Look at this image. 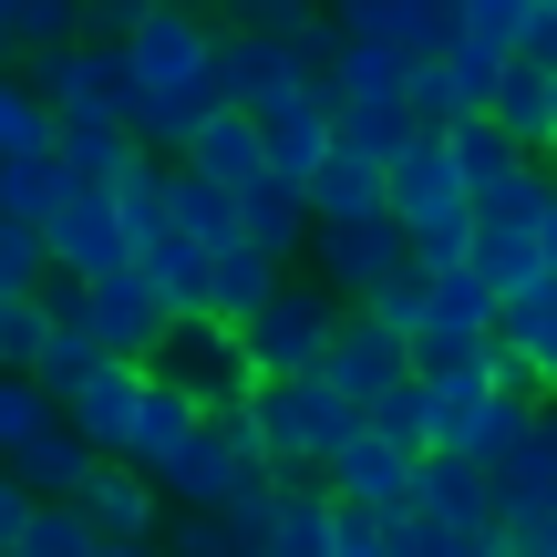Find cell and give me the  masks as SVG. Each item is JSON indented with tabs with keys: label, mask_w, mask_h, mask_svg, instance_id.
<instances>
[{
	"label": "cell",
	"mask_w": 557,
	"mask_h": 557,
	"mask_svg": "<svg viewBox=\"0 0 557 557\" xmlns=\"http://www.w3.org/2000/svg\"><path fill=\"white\" fill-rule=\"evenodd\" d=\"M156 547H165V557H259L227 517H165V527H156Z\"/></svg>",
	"instance_id": "f6af8a7d"
},
{
	"label": "cell",
	"mask_w": 557,
	"mask_h": 557,
	"mask_svg": "<svg viewBox=\"0 0 557 557\" xmlns=\"http://www.w3.org/2000/svg\"><path fill=\"white\" fill-rule=\"evenodd\" d=\"M218 32H259V41H310L320 0H218Z\"/></svg>",
	"instance_id": "ab89813d"
},
{
	"label": "cell",
	"mask_w": 557,
	"mask_h": 557,
	"mask_svg": "<svg viewBox=\"0 0 557 557\" xmlns=\"http://www.w3.org/2000/svg\"><path fill=\"white\" fill-rule=\"evenodd\" d=\"M248 124H259V165L299 197V186H310V165L331 156V103L299 94V103H269V114H248Z\"/></svg>",
	"instance_id": "ac0fdd59"
},
{
	"label": "cell",
	"mask_w": 557,
	"mask_h": 557,
	"mask_svg": "<svg viewBox=\"0 0 557 557\" xmlns=\"http://www.w3.org/2000/svg\"><path fill=\"white\" fill-rule=\"evenodd\" d=\"M259 557H331V496L310 475H278V517H269Z\"/></svg>",
	"instance_id": "4dcf8cb0"
},
{
	"label": "cell",
	"mask_w": 557,
	"mask_h": 557,
	"mask_svg": "<svg viewBox=\"0 0 557 557\" xmlns=\"http://www.w3.org/2000/svg\"><path fill=\"white\" fill-rule=\"evenodd\" d=\"M165 331H176V320L156 310V289H145L135 269H103L94 289H83V341H94L103 361H135L145 372V361L165 351Z\"/></svg>",
	"instance_id": "30bf717a"
},
{
	"label": "cell",
	"mask_w": 557,
	"mask_h": 557,
	"mask_svg": "<svg viewBox=\"0 0 557 557\" xmlns=\"http://www.w3.org/2000/svg\"><path fill=\"white\" fill-rule=\"evenodd\" d=\"M114 227H124V259H135V248L145 238H165V227H176V218H165V165H124V176H114Z\"/></svg>",
	"instance_id": "e575fe53"
},
{
	"label": "cell",
	"mask_w": 557,
	"mask_h": 557,
	"mask_svg": "<svg viewBox=\"0 0 557 557\" xmlns=\"http://www.w3.org/2000/svg\"><path fill=\"white\" fill-rule=\"evenodd\" d=\"M299 207H310V227H351V218H382V165H361V156H320L310 165V186H299Z\"/></svg>",
	"instance_id": "d4e9b609"
},
{
	"label": "cell",
	"mask_w": 557,
	"mask_h": 557,
	"mask_svg": "<svg viewBox=\"0 0 557 557\" xmlns=\"http://www.w3.org/2000/svg\"><path fill=\"white\" fill-rule=\"evenodd\" d=\"M165 218H176V238L197 248H238V197L207 176H186V165H165Z\"/></svg>",
	"instance_id": "1f68e13d"
},
{
	"label": "cell",
	"mask_w": 557,
	"mask_h": 557,
	"mask_svg": "<svg viewBox=\"0 0 557 557\" xmlns=\"http://www.w3.org/2000/svg\"><path fill=\"white\" fill-rule=\"evenodd\" d=\"M248 434H259L269 475H320L361 434V413L341 393H320V382H248Z\"/></svg>",
	"instance_id": "7a4b0ae2"
},
{
	"label": "cell",
	"mask_w": 557,
	"mask_h": 557,
	"mask_svg": "<svg viewBox=\"0 0 557 557\" xmlns=\"http://www.w3.org/2000/svg\"><path fill=\"white\" fill-rule=\"evenodd\" d=\"M537 269L557 278V197H547V218H537Z\"/></svg>",
	"instance_id": "db71d44e"
},
{
	"label": "cell",
	"mask_w": 557,
	"mask_h": 557,
	"mask_svg": "<svg viewBox=\"0 0 557 557\" xmlns=\"http://www.w3.org/2000/svg\"><path fill=\"white\" fill-rule=\"evenodd\" d=\"M94 557H165V547H156V537H145V547H94Z\"/></svg>",
	"instance_id": "11a10c76"
},
{
	"label": "cell",
	"mask_w": 557,
	"mask_h": 557,
	"mask_svg": "<svg viewBox=\"0 0 557 557\" xmlns=\"http://www.w3.org/2000/svg\"><path fill=\"white\" fill-rule=\"evenodd\" d=\"M496 351L527 361L537 403H557V278H537V289H517V299H496Z\"/></svg>",
	"instance_id": "ffe728a7"
},
{
	"label": "cell",
	"mask_w": 557,
	"mask_h": 557,
	"mask_svg": "<svg viewBox=\"0 0 557 557\" xmlns=\"http://www.w3.org/2000/svg\"><path fill=\"white\" fill-rule=\"evenodd\" d=\"M382 547H393V557H496V537H455V527H434L423 506L382 527Z\"/></svg>",
	"instance_id": "7bdbcfd3"
},
{
	"label": "cell",
	"mask_w": 557,
	"mask_h": 557,
	"mask_svg": "<svg viewBox=\"0 0 557 557\" xmlns=\"http://www.w3.org/2000/svg\"><path fill=\"white\" fill-rule=\"evenodd\" d=\"M207 41H218V21H207L197 0H145L135 41H124V73H135L145 94H197V103H218V94H207Z\"/></svg>",
	"instance_id": "8992f818"
},
{
	"label": "cell",
	"mask_w": 557,
	"mask_h": 557,
	"mask_svg": "<svg viewBox=\"0 0 557 557\" xmlns=\"http://www.w3.org/2000/svg\"><path fill=\"white\" fill-rule=\"evenodd\" d=\"M403 372H413V361H403V341H393V331H372L361 310H341V331H331V351H320V372H310V382H320V393H341L351 413H372V403L393 393Z\"/></svg>",
	"instance_id": "4fadbf2b"
},
{
	"label": "cell",
	"mask_w": 557,
	"mask_h": 557,
	"mask_svg": "<svg viewBox=\"0 0 557 557\" xmlns=\"http://www.w3.org/2000/svg\"><path fill=\"white\" fill-rule=\"evenodd\" d=\"M547 423H557V403H547Z\"/></svg>",
	"instance_id": "680465c9"
},
{
	"label": "cell",
	"mask_w": 557,
	"mask_h": 557,
	"mask_svg": "<svg viewBox=\"0 0 557 557\" xmlns=\"http://www.w3.org/2000/svg\"><path fill=\"white\" fill-rule=\"evenodd\" d=\"M547 165H557V135H547Z\"/></svg>",
	"instance_id": "6f0895ef"
},
{
	"label": "cell",
	"mask_w": 557,
	"mask_h": 557,
	"mask_svg": "<svg viewBox=\"0 0 557 557\" xmlns=\"http://www.w3.org/2000/svg\"><path fill=\"white\" fill-rule=\"evenodd\" d=\"M32 238H41V269H52V278H83V289H94L103 269H124L114 197H83V186H62V197H52V218H41Z\"/></svg>",
	"instance_id": "8fae6325"
},
{
	"label": "cell",
	"mask_w": 557,
	"mask_h": 557,
	"mask_svg": "<svg viewBox=\"0 0 557 557\" xmlns=\"http://www.w3.org/2000/svg\"><path fill=\"white\" fill-rule=\"evenodd\" d=\"M145 372L176 382L197 413H238V403H248V361H238V341H227L218 320H176V331H165V351L145 361Z\"/></svg>",
	"instance_id": "9c48e42d"
},
{
	"label": "cell",
	"mask_w": 557,
	"mask_h": 557,
	"mask_svg": "<svg viewBox=\"0 0 557 557\" xmlns=\"http://www.w3.org/2000/svg\"><path fill=\"white\" fill-rule=\"evenodd\" d=\"M413 506L434 527H455V537H506L496 527V475H475L465 455H423L413 465Z\"/></svg>",
	"instance_id": "2e32d148"
},
{
	"label": "cell",
	"mask_w": 557,
	"mask_h": 557,
	"mask_svg": "<svg viewBox=\"0 0 557 557\" xmlns=\"http://www.w3.org/2000/svg\"><path fill=\"white\" fill-rule=\"evenodd\" d=\"M186 434H197V403H186L176 382L145 372V393H135V434H124V465H135V475H156V465L176 455Z\"/></svg>",
	"instance_id": "4316f807"
},
{
	"label": "cell",
	"mask_w": 557,
	"mask_h": 557,
	"mask_svg": "<svg viewBox=\"0 0 557 557\" xmlns=\"http://www.w3.org/2000/svg\"><path fill=\"white\" fill-rule=\"evenodd\" d=\"M0 475H11V485H21L32 506H73V485L94 475V455H83V444H73V434L52 423V434H32V444H21L11 465H0Z\"/></svg>",
	"instance_id": "f1b7e54d"
},
{
	"label": "cell",
	"mask_w": 557,
	"mask_h": 557,
	"mask_svg": "<svg viewBox=\"0 0 557 557\" xmlns=\"http://www.w3.org/2000/svg\"><path fill=\"white\" fill-rule=\"evenodd\" d=\"M218 517H227V527H238V537H248V547H259V537H269V517H278V475H259V485H238V496H227V506H218Z\"/></svg>",
	"instance_id": "c3c4849f"
},
{
	"label": "cell",
	"mask_w": 557,
	"mask_h": 557,
	"mask_svg": "<svg viewBox=\"0 0 557 557\" xmlns=\"http://www.w3.org/2000/svg\"><path fill=\"white\" fill-rule=\"evenodd\" d=\"M485 124H496L517 156L547 165V135H557V73H527V62H506L496 73V103H485Z\"/></svg>",
	"instance_id": "7402d4cb"
},
{
	"label": "cell",
	"mask_w": 557,
	"mask_h": 557,
	"mask_svg": "<svg viewBox=\"0 0 557 557\" xmlns=\"http://www.w3.org/2000/svg\"><path fill=\"white\" fill-rule=\"evenodd\" d=\"M331 557H393V547H382L372 517H341V506H331Z\"/></svg>",
	"instance_id": "f907efd6"
},
{
	"label": "cell",
	"mask_w": 557,
	"mask_h": 557,
	"mask_svg": "<svg viewBox=\"0 0 557 557\" xmlns=\"http://www.w3.org/2000/svg\"><path fill=\"white\" fill-rule=\"evenodd\" d=\"M403 269H413V248H403L393 218H351V227H310V238H299V278H310L331 310H361V299L393 289Z\"/></svg>",
	"instance_id": "5b68a950"
},
{
	"label": "cell",
	"mask_w": 557,
	"mask_h": 557,
	"mask_svg": "<svg viewBox=\"0 0 557 557\" xmlns=\"http://www.w3.org/2000/svg\"><path fill=\"white\" fill-rule=\"evenodd\" d=\"M135 21H145V0H83V52H124V41H135Z\"/></svg>",
	"instance_id": "7dc6e473"
},
{
	"label": "cell",
	"mask_w": 557,
	"mask_h": 557,
	"mask_svg": "<svg viewBox=\"0 0 557 557\" xmlns=\"http://www.w3.org/2000/svg\"><path fill=\"white\" fill-rule=\"evenodd\" d=\"M496 557H557V527H506Z\"/></svg>",
	"instance_id": "816d5d0a"
},
{
	"label": "cell",
	"mask_w": 557,
	"mask_h": 557,
	"mask_svg": "<svg viewBox=\"0 0 557 557\" xmlns=\"http://www.w3.org/2000/svg\"><path fill=\"white\" fill-rule=\"evenodd\" d=\"M94 372H103V351H94V341H83V331H52V341H41V361H32V393L62 413V403H73Z\"/></svg>",
	"instance_id": "f35d334b"
},
{
	"label": "cell",
	"mask_w": 557,
	"mask_h": 557,
	"mask_svg": "<svg viewBox=\"0 0 557 557\" xmlns=\"http://www.w3.org/2000/svg\"><path fill=\"white\" fill-rule=\"evenodd\" d=\"M135 393H145V372H135V361H103V372L83 382L73 403H62V434H73L94 465H124V434H135Z\"/></svg>",
	"instance_id": "9a60e30c"
},
{
	"label": "cell",
	"mask_w": 557,
	"mask_h": 557,
	"mask_svg": "<svg viewBox=\"0 0 557 557\" xmlns=\"http://www.w3.org/2000/svg\"><path fill=\"white\" fill-rule=\"evenodd\" d=\"M135 165V145H124L114 114H52V176L83 186V197H114V176Z\"/></svg>",
	"instance_id": "e0dca14e"
},
{
	"label": "cell",
	"mask_w": 557,
	"mask_h": 557,
	"mask_svg": "<svg viewBox=\"0 0 557 557\" xmlns=\"http://www.w3.org/2000/svg\"><path fill=\"white\" fill-rule=\"evenodd\" d=\"M73 517L94 527V547H145L165 527V506H156V485H145L135 465H94V475L73 485Z\"/></svg>",
	"instance_id": "5bb4252c"
},
{
	"label": "cell",
	"mask_w": 557,
	"mask_h": 557,
	"mask_svg": "<svg viewBox=\"0 0 557 557\" xmlns=\"http://www.w3.org/2000/svg\"><path fill=\"white\" fill-rule=\"evenodd\" d=\"M413 135H423V124L403 114V103H331V145H341V156H361V165H393Z\"/></svg>",
	"instance_id": "d6a6232c"
},
{
	"label": "cell",
	"mask_w": 557,
	"mask_h": 557,
	"mask_svg": "<svg viewBox=\"0 0 557 557\" xmlns=\"http://www.w3.org/2000/svg\"><path fill=\"white\" fill-rule=\"evenodd\" d=\"M320 496L341 506V517H372V527H393V517H413V455H393L382 434H351L331 465H320Z\"/></svg>",
	"instance_id": "ba28073f"
},
{
	"label": "cell",
	"mask_w": 557,
	"mask_h": 557,
	"mask_svg": "<svg viewBox=\"0 0 557 557\" xmlns=\"http://www.w3.org/2000/svg\"><path fill=\"white\" fill-rule=\"evenodd\" d=\"M0 21H11V62H32L83 32V0H0Z\"/></svg>",
	"instance_id": "d590c367"
},
{
	"label": "cell",
	"mask_w": 557,
	"mask_h": 557,
	"mask_svg": "<svg viewBox=\"0 0 557 557\" xmlns=\"http://www.w3.org/2000/svg\"><path fill=\"white\" fill-rule=\"evenodd\" d=\"M537 413H547V403L527 393V382H496V393H485V413L465 423V444H455V455L475 465V475H496V465H506V455L527 444V423H537Z\"/></svg>",
	"instance_id": "83f0119b"
},
{
	"label": "cell",
	"mask_w": 557,
	"mask_h": 557,
	"mask_svg": "<svg viewBox=\"0 0 557 557\" xmlns=\"http://www.w3.org/2000/svg\"><path fill=\"white\" fill-rule=\"evenodd\" d=\"M52 197H62L52 156H0V227H41Z\"/></svg>",
	"instance_id": "8d00e7d4"
},
{
	"label": "cell",
	"mask_w": 557,
	"mask_h": 557,
	"mask_svg": "<svg viewBox=\"0 0 557 557\" xmlns=\"http://www.w3.org/2000/svg\"><path fill=\"white\" fill-rule=\"evenodd\" d=\"M176 165H186V176H207V186H227V197H238L248 176H269V165H259V124L227 114V103L197 124V135H186V156H176Z\"/></svg>",
	"instance_id": "cb8c5ba5"
},
{
	"label": "cell",
	"mask_w": 557,
	"mask_h": 557,
	"mask_svg": "<svg viewBox=\"0 0 557 557\" xmlns=\"http://www.w3.org/2000/svg\"><path fill=\"white\" fill-rule=\"evenodd\" d=\"M0 557H11V547H0Z\"/></svg>",
	"instance_id": "91938a15"
},
{
	"label": "cell",
	"mask_w": 557,
	"mask_h": 557,
	"mask_svg": "<svg viewBox=\"0 0 557 557\" xmlns=\"http://www.w3.org/2000/svg\"><path fill=\"white\" fill-rule=\"evenodd\" d=\"M124 269L156 289V310H165V320H207V248H197V238H176V227H165V238H145Z\"/></svg>",
	"instance_id": "603a6c76"
},
{
	"label": "cell",
	"mask_w": 557,
	"mask_h": 557,
	"mask_svg": "<svg viewBox=\"0 0 557 557\" xmlns=\"http://www.w3.org/2000/svg\"><path fill=\"white\" fill-rule=\"evenodd\" d=\"M259 475H269V455H259V434H248V403H238V413H197V434H186L145 485H156L165 517H218V506L238 496V485H259Z\"/></svg>",
	"instance_id": "6da1fadb"
},
{
	"label": "cell",
	"mask_w": 557,
	"mask_h": 557,
	"mask_svg": "<svg viewBox=\"0 0 557 557\" xmlns=\"http://www.w3.org/2000/svg\"><path fill=\"white\" fill-rule=\"evenodd\" d=\"M527 11H557V0H527Z\"/></svg>",
	"instance_id": "9f6ffc18"
},
{
	"label": "cell",
	"mask_w": 557,
	"mask_h": 557,
	"mask_svg": "<svg viewBox=\"0 0 557 557\" xmlns=\"http://www.w3.org/2000/svg\"><path fill=\"white\" fill-rule=\"evenodd\" d=\"M320 52H331V32H310V41L218 32V41H207V94H218L227 114H269V103H299V94H320Z\"/></svg>",
	"instance_id": "277c9868"
},
{
	"label": "cell",
	"mask_w": 557,
	"mask_h": 557,
	"mask_svg": "<svg viewBox=\"0 0 557 557\" xmlns=\"http://www.w3.org/2000/svg\"><path fill=\"white\" fill-rule=\"evenodd\" d=\"M52 423H62V413H52V403L32 393V382H21V372H0V465H11V455H21L32 434H52Z\"/></svg>",
	"instance_id": "ee69618b"
},
{
	"label": "cell",
	"mask_w": 557,
	"mask_h": 557,
	"mask_svg": "<svg viewBox=\"0 0 557 557\" xmlns=\"http://www.w3.org/2000/svg\"><path fill=\"white\" fill-rule=\"evenodd\" d=\"M278 289V259L269 248H207V320H218V331H238V320H259V299Z\"/></svg>",
	"instance_id": "484cf974"
},
{
	"label": "cell",
	"mask_w": 557,
	"mask_h": 557,
	"mask_svg": "<svg viewBox=\"0 0 557 557\" xmlns=\"http://www.w3.org/2000/svg\"><path fill=\"white\" fill-rule=\"evenodd\" d=\"M434 145H444V165L465 176V197H485V186H506V176L527 165V156H517V145H506V135H496L485 114H475V124H444Z\"/></svg>",
	"instance_id": "836d02e7"
},
{
	"label": "cell",
	"mask_w": 557,
	"mask_h": 557,
	"mask_svg": "<svg viewBox=\"0 0 557 557\" xmlns=\"http://www.w3.org/2000/svg\"><path fill=\"white\" fill-rule=\"evenodd\" d=\"M517 62H527V73H557V11H527V32H517Z\"/></svg>",
	"instance_id": "681fc988"
},
{
	"label": "cell",
	"mask_w": 557,
	"mask_h": 557,
	"mask_svg": "<svg viewBox=\"0 0 557 557\" xmlns=\"http://www.w3.org/2000/svg\"><path fill=\"white\" fill-rule=\"evenodd\" d=\"M331 331H341V310H331L299 269H278V289L259 299V320H238L227 341H238L248 382H310L320 351H331Z\"/></svg>",
	"instance_id": "3957f363"
},
{
	"label": "cell",
	"mask_w": 557,
	"mask_h": 557,
	"mask_svg": "<svg viewBox=\"0 0 557 557\" xmlns=\"http://www.w3.org/2000/svg\"><path fill=\"white\" fill-rule=\"evenodd\" d=\"M547 527H557V517H547Z\"/></svg>",
	"instance_id": "94428289"
},
{
	"label": "cell",
	"mask_w": 557,
	"mask_h": 557,
	"mask_svg": "<svg viewBox=\"0 0 557 557\" xmlns=\"http://www.w3.org/2000/svg\"><path fill=\"white\" fill-rule=\"evenodd\" d=\"M547 197H557V165H537V156H527L506 186H485V197H475V218H496V227H527V238H537Z\"/></svg>",
	"instance_id": "74e56055"
},
{
	"label": "cell",
	"mask_w": 557,
	"mask_h": 557,
	"mask_svg": "<svg viewBox=\"0 0 557 557\" xmlns=\"http://www.w3.org/2000/svg\"><path fill=\"white\" fill-rule=\"evenodd\" d=\"M21 517H32V496H21V485H11V475H0V547H11V537H21Z\"/></svg>",
	"instance_id": "f5cc1de1"
},
{
	"label": "cell",
	"mask_w": 557,
	"mask_h": 557,
	"mask_svg": "<svg viewBox=\"0 0 557 557\" xmlns=\"http://www.w3.org/2000/svg\"><path fill=\"white\" fill-rule=\"evenodd\" d=\"M361 320L393 331V341H413V320H423V269H403L393 289H372V299H361Z\"/></svg>",
	"instance_id": "bcb514c9"
},
{
	"label": "cell",
	"mask_w": 557,
	"mask_h": 557,
	"mask_svg": "<svg viewBox=\"0 0 557 557\" xmlns=\"http://www.w3.org/2000/svg\"><path fill=\"white\" fill-rule=\"evenodd\" d=\"M423 382V423H434V455H455L465 423L485 413V393H496V372L485 361H455V372H413Z\"/></svg>",
	"instance_id": "f546056e"
},
{
	"label": "cell",
	"mask_w": 557,
	"mask_h": 557,
	"mask_svg": "<svg viewBox=\"0 0 557 557\" xmlns=\"http://www.w3.org/2000/svg\"><path fill=\"white\" fill-rule=\"evenodd\" d=\"M557 517V423L537 413L527 444L496 465V527H547Z\"/></svg>",
	"instance_id": "d6986e66"
},
{
	"label": "cell",
	"mask_w": 557,
	"mask_h": 557,
	"mask_svg": "<svg viewBox=\"0 0 557 557\" xmlns=\"http://www.w3.org/2000/svg\"><path fill=\"white\" fill-rule=\"evenodd\" d=\"M21 83L41 94V114H124V94H135L124 52H83V41L32 52V62H21Z\"/></svg>",
	"instance_id": "7c38bea8"
},
{
	"label": "cell",
	"mask_w": 557,
	"mask_h": 557,
	"mask_svg": "<svg viewBox=\"0 0 557 557\" xmlns=\"http://www.w3.org/2000/svg\"><path fill=\"white\" fill-rule=\"evenodd\" d=\"M0 156H52V114L21 73H0Z\"/></svg>",
	"instance_id": "60d3db41"
},
{
	"label": "cell",
	"mask_w": 557,
	"mask_h": 557,
	"mask_svg": "<svg viewBox=\"0 0 557 557\" xmlns=\"http://www.w3.org/2000/svg\"><path fill=\"white\" fill-rule=\"evenodd\" d=\"M403 83H413V62H403V52L331 32V52H320V103H403Z\"/></svg>",
	"instance_id": "44dd1931"
},
{
	"label": "cell",
	"mask_w": 557,
	"mask_h": 557,
	"mask_svg": "<svg viewBox=\"0 0 557 557\" xmlns=\"http://www.w3.org/2000/svg\"><path fill=\"white\" fill-rule=\"evenodd\" d=\"M485 341H496V299L475 289V269L423 278V320H413V341H403V361H413V372H455V361H485Z\"/></svg>",
	"instance_id": "52a82bcc"
},
{
	"label": "cell",
	"mask_w": 557,
	"mask_h": 557,
	"mask_svg": "<svg viewBox=\"0 0 557 557\" xmlns=\"http://www.w3.org/2000/svg\"><path fill=\"white\" fill-rule=\"evenodd\" d=\"M11 557H94V527H83L73 506H32L21 537H11Z\"/></svg>",
	"instance_id": "b9f144b4"
}]
</instances>
